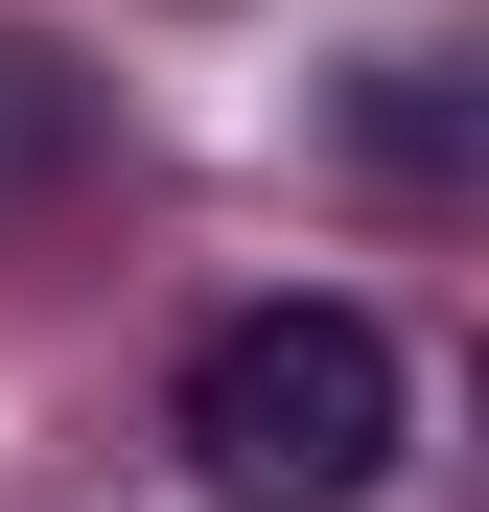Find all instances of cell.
<instances>
[{
    "mask_svg": "<svg viewBox=\"0 0 489 512\" xmlns=\"http://www.w3.org/2000/svg\"><path fill=\"white\" fill-rule=\"evenodd\" d=\"M350 140H373V163H443V47H396L373 94H350Z\"/></svg>",
    "mask_w": 489,
    "mask_h": 512,
    "instance_id": "cell-2",
    "label": "cell"
},
{
    "mask_svg": "<svg viewBox=\"0 0 489 512\" xmlns=\"http://www.w3.org/2000/svg\"><path fill=\"white\" fill-rule=\"evenodd\" d=\"M163 443H187L210 512H373L396 443H420V373H396L373 303H233L163 396Z\"/></svg>",
    "mask_w": 489,
    "mask_h": 512,
    "instance_id": "cell-1",
    "label": "cell"
}]
</instances>
